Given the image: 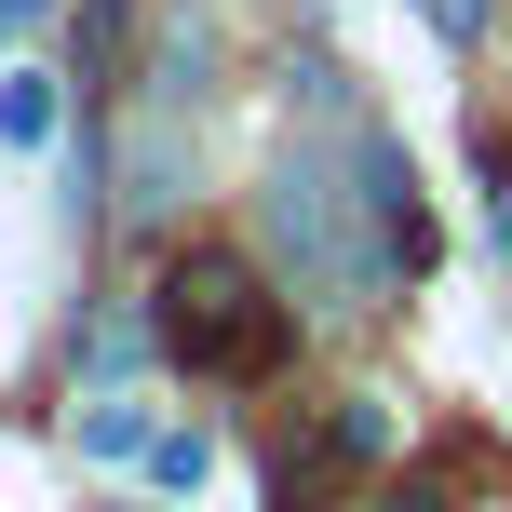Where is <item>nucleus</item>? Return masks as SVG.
Here are the masks:
<instances>
[{
    "label": "nucleus",
    "mask_w": 512,
    "mask_h": 512,
    "mask_svg": "<svg viewBox=\"0 0 512 512\" xmlns=\"http://www.w3.org/2000/svg\"><path fill=\"white\" fill-rule=\"evenodd\" d=\"M149 324H162V351L203 364V378H270V364L297 351L283 297L243 270V256H176V270L149 283Z\"/></svg>",
    "instance_id": "nucleus-1"
},
{
    "label": "nucleus",
    "mask_w": 512,
    "mask_h": 512,
    "mask_svg": "<svg viewBox=\"0 0 512 512\" xmlns=\"http://www.w3.org/2000/svg\"><path fill=\"white\" fill-rule=\"evenodd\" d=\"M0 135H14V149H41V135H54V81H41V68L0 81Z\"/></svg>",
    "instance_id": "nucleus-5"
},
{
    "label": "nucleus",
    "mask_w": 512,
    "mask_h": 512,
    "mask_svg": "<svg viewBox=\"0 0 512 512\" xmlns=\"http://www.w3.org/2000/svg\"><path fill=\"white\" fill-rule=\"evenodd\" d=\"M270 230H283V256L310 270V297L324 310H364L391 283V256H378V230H364V176L337 149H283V176H270Z\"/></svg>",
    "instance_id": "nucleus-2"
},
{
    "label": "nucleus",
    "mask_w": 512,
    "mask_h": 512,
    "mask_svg": "<svg viewBox=\"0 0 512 512\" xmlns=\"http://www.w3.org/2000/svg\"><path fill=\"white\" fill-rule=\"evenodd\" d=\"M351 176H364V230H378V256H391V270H418V256H432V203H418V162H405V135L351 122Z\"/></svg>",
    "instance_id": "nucleus-3"
},
{
    "label": "nucleus",
    "mask_w": 512,
    "mask_h": 512,
    "mask_svg": "<svg viewBox=\"0 0 512 512\" xmlns=\"http://www.w3.org/2000/svg\"><path fill=\"white\" fill-rule=\"evenodd\" d=\"M0 27H14V0H0Z\"/></svg>",
    "instance_id": "nucleus-9"
},
{
    "label": "nucleus",
    "mask_w": 512,
    "mask_h": 512,
    "mask_svg": "<svg viewBox=\"0 0 512 512\" xmlns=\"http://www.w3.org/2000/svg\"><path fill=\"white\" fill-rule=\"evenodd\" d=\"M432 27H445V41H472V27H486V0H432Z\"/></svg>",
    "instance_id": "nucleus-7"
},
{
    "label": "nucleus",
    "mask_w": 512,
    "mask_h": 512,
    "mask_svg": "<svg viewBox=\"0 0 512 512\" xmlns=\"http://www.w3.org/2000/svg\"><path fill=\"white\" fill-rule=\"evenodd\" d=\"M486 216H499V243H512V176H499V203H486Z\"/></svg>",
    "instance_id": "nucleus-8"
},
{
    "label": "nucleus",
    "mask_w": 512,
    "mask_h": 512,
    "mask_svg": "<svg viewBox=\"0 0 512 512\" xmlns=\"http://www.w3.org/2000/svg\"><path fill=\"white\" fill-rule=\"evenodd\" d=\"M149 405H122V391H95V405H81V459H149Z\"/></svg>",
    "instance_id": "nucleus-4"
},
{
    "label": "nucleus",
    "mask_w": 512,
    "mask_h": 512,
    "mask_svg": "<svg viewBox=\"0 0 512 512\" xmlns=\"http://www.w3.org/2000/svg\"><path fill=\"white\" fill-rule=\"evenodd\" d=\"M149 472H162V486H203L216 445H203V432H162V445H149Z\"/></svg>",
    "instance_id": "nucleus-6"
}]
</instances>
